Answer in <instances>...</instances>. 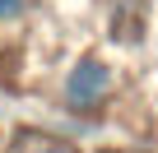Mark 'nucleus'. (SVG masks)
<instances>
[{"label": "nucleus", "instance_id": "1", "mask_svg": "<svg viewBox=\"0 0 158 153\" xmlns=\"http://www.w3.org/2000/svg\"><path fill=\"white\" fill-rule=\"evenodd\" d=\"M107 93H112V70H107L102 60H93V56L79 60V65L65 74V88H60V98H65L70 111H93Z\"/></svg>", "mask_w": 158, "mask_h": 153}, {"label": "nucleus", "instance_id": "2", "mask_svg": "<svg viewBox=\"0 0 158 153\" xmlns=\"http://www.w3.org/2000/svg\"><path fill=\"white\" fill-rule=\"evenodd\" d=\"M19 10H23V0H0V19H19Z\"/></svg>", "mask_w": 158, "mask_h": 153}, {"label": "nucleus", "instance_id": "3", "mask_svg": "<svg viewBox=\"0 0 158 153\" xmlns=\"http://www.w3.org/2000/svg\"><path fill=\"white\" fill-rule=\"evenodd\" d=\"M37 153H79V148H70V144H47V148H37Z\"/></svg>", "mask_w": 158, "mask_h": 153}]
</instances>
